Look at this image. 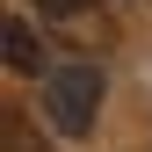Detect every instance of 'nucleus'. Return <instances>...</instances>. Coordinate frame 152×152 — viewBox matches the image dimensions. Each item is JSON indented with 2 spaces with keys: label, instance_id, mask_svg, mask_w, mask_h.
Wrapping results in <instances>:
<instances>
[{
  "label": "nucleus",
  "instance_id": "nucleus-1",
  "mask_svg": "<svg viewBox=\"0 0 152 152\" xmlns=\"http://www.w3.org/2000/svg\"><path fill=\"white\" fill-rule=\"evenodd\" d=\"M44 116L65 138H87L94 116H102V72L94 65H51L44 72Z\"/></svg>",
  "mask_w": 152,
  "mask_h": 152
},
{
  "label": "nucleus",
  "instance_id": "nucleus-3",
  "mask_svg": "<svg viewBox=\"0 0 152 152\" xmlns=\"http://www.w3.org/2000/svg\"><path fill=\"white\" fill-rule=\"evenodd\" d=\"M36 7H44V15H80L87 0H36Z\"/></svg>",
  "mask_w": 152,
  "mask_h": 152
},
{
  "label": "nucleus",
  "instance_id": "nucleus-2",
  "mask_svg": "<svg viewBox=\"0 0 152 152\" xmlns=\"http://www.w3.org/2000/svg\"><path fill=\"white\" fill-rule=\"evenodd\" d=\"M0 36H7V65H15V72H51L44 36L29 29V15H7V29H0Z\"/></svg>",
  "mask_w": 152,
  "mask_h": 152
}]
</instances>
